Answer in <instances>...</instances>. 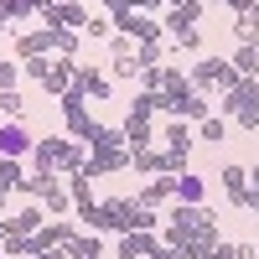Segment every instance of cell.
<instances>
[{
    "label": "cell",
    "instance_id": "44dd1931",
    "mask_svg": "<svg viewBox=\"0 0 259 259\" xmlns=\"http://www.w3.org/2000/svg\"><path fill=\"white\" fill-rule=\"evenodd\" d=\"M233 73H239V78H259V52L254 47H233Z\"/></svg>",
    "mask_w": 259,
    "mask_h": 259
},
{
    "label": "cell",
    "instance_id": "6da1fadb",
    "mask_svg": "<svg viewBox=\"0 0 259 259\" xmlns=\"http://www.w3.org/2000/svg\"><path fill=\"white\" fill-rule=\"evenodd\" d=\"M161 244L182 249L187 259H202L212 244H218V218H212L207 207H187V202H177V207L166 212V223H161Z\"/></svg>",
    "mask_w": 259,
    "mask_h": 259
},
{
    "label": "cell",
    "instance_id": "52a82bcc",
    "mask_svg": "<svg viewBox=\"0 0 259 259\" xmlns=\"http://www.w3.org/2000/svg\"><path fill=\"white\" fill-rule=\"evenodd\" d=\"M41 26H68V31H83V26H89V11H83L78 0H52V6L41 11Z\"/></svg>",
    "mask_w": 259,
    "mask_h": 259
},
{
    "label": "cell",
    "instance_id": "7402d4cb",
    "mask_svg": "<svg viewBox=\"0 0 259 259\" xmlns=\"http://www.w3.org/2000/svg\"><path fill=\"white\" fill-rule=\"evenodd\" d=\"M68 197H73V207L94 202V177H89V171H73V177H68Z\"/></svg>",
    "mask_w": 259,
    "mask_h": 259
},
{
    "label": "cell",
    "instance_id": "e0dca14e",
    "mask_svg": "<svg viewBox=\"0 0 259 259\" xmlns=\"http://www.w3.org/2000/svg\"><path fill=\"white\" fill-rule=\"evenodd\" d=\"M78 47H83V31H68V26H52V52L78 62Z\"/></svg>",
    "mask_w": 259,
    "mask_h": 259
},
{
    "label": "cell",
    "instance_id": "cb8c5ba5",
    "mask_svg": "<svg viewBox=\"0 0 259 259\" xmlns=\"http://www.w3.org/2000/svg\"><path fill=\"white\" fill-rule=\"evenodd\" d=\"M0 254H6V259H36V244H31V239H21V233H6Z\"/></svg>",
    "mask_w": 259,
    "mask_h": 259
},
{
    "label": "cell",
    "instance_id": "74e56055",
    "mask_svg": "<svg viewBox=\"0 0 259 259\" xmlns=\"http://www.w3.org/2000/svg\"><path fill=\"white\" fill-rule=\"evenodd\" d=\"M233 249H239V259H259V249H254V244H233Z\"/></svg>",
    "mask_w": 259,
    "mask_h": 259
},
{
    "label": "cell",
    "instance_id": "2e32d148",
    "mask_svg": "<svg viewBox=\"0 0 259 259\" xmlns=\"http://www.w3.org/2000/svg\"><path fill=\"white\" fill-rule=\"evenodd\" d=\"M202 197H207V182H202V177H192V171H182V177H177V202L202 207Z\"/></svg>",
    "mask_w": 259,
    "mask_h": 259
},
{
    "label": "cell",
    "instance_id": "8d00e7d4",
    "mask_svg": "<svg viewBox=\"0 0 259 259\" xmlns=\"http://www.w3.org/2000/svg\"><path fill=\"white\" fill-rule=\"evenodd\" d=\"M130 6H135V11L145 16V11H166V0H130Z\"/></svg>",
    "mask_w": 259,
    "mask_h": 259
},
{
    "label": "cell",
    "instance_id": "f35d334b",
    "mask_svg": "<svg viewBox=\"0 0 259 259\" xmlns=\"http://www.w3.org/2000/svg\"><path fill=\"white\" fill-rule=\"evenodd\" d=\"M36 259H68V249H41Z\"/></svg>",
    "mask_w": 259,
    "mask_h": 259
},
{
    "label": "cell",
    "instance_id": "8992f818",
    "mask_svg": "<svg viewBox=\"0 0 259 259\" xmlns=\"http://www.w3.org/2000/svg\"><path fill=\"white\" fill-rule=\"evenodd\" d=\"M73 94H83L89 104L114 99V94H109V73H99V68H89V62H78V68H73Z\"/></svg>",
    "mask_w": 259,
    "mask_h": 259
},
{
    "label": "cell",
    "instance_id": "f546056e",
    "mask_svg": "<svg viewBox=\"0 0 259 259\" xmlns=\"http://www.w3.org/2000/svg\"><path fill=\"white\" fill-rule=\"evenodd\" d=\"M171 36H177V52H197V47H202V31H197V26H187V31H171Z\"/></svg>",
    "mask_w": 259,
    "mask_h": 259
},
{
    "label": "cell",
    "instance_id": "b9f144b4",
    "mask_svg": "<svg viewBox=\"0 0 259 259\" xmlns=\"http://www.w3.org/2000/svg\"><path fill=\"white\" fill-rule=\"evenodd\" d=\"M47 6H52V0H41V11H47Z\"/></svg>",
    "mask_w": 259,
    "mask_h": 259
},
{
    "label": "cell",
    "instance_id": "4316f807",
    "mask_svg": "<svg viewBox=\"0 0 259 259\" xmlns=\"http://www.w3.org/2000/svg\"><path fill=\"white\" fill-rule=\"evenodd\" d=\"M52 62H57V57H31V62H21V73H26L31 83H41V78L52 73Z\"/></svg>",
    "mask_w": 259,
    "mask_h": 259
},
{
    "label": "cell",
    "instance_id": "ee69618b",
    "mask_svg": "<svg viewBox=\"0 0 259 259\" xmlns=\"http://www.w3.org/2000/svg\"><path fill=\"white\" fill-rule=\"evenodd\" d=\"M0 259H6V254H0Z\"/></svg>",
    "mask_w": 259,
    "mask_h": 259
},
{
    "label": "cell",
    "instance_id": "3957f363",
    "mask_svg": "<svg viewBox=\"0 0 259 259\" xmlns=\"http://www.w3.org/2000/svg\"><path fill=\"white\" fill-rule=\"evenodd\" d=\"M89 228H94V233H130V228H135V197H109V202H94Z\"/></svg>",
    "mask_w": 259,
    "mask_h": 259
},
{
    "label": "cell",
    "instance_id": "ffe728a7",
    "mask_svg": "<svg viewBox=\"0 0 259 259\" xmlns=\"http://www.w3.org/2000/svg\"><path fill=\"white\" fill-rule=\"evenodd\" d=\"M68 259H104V239L99 233H78L68 244Z\"/></svg>",
    "mask_w": 259,
    "mask_h": 259
},
{
    "label": "cell",
    "instance_id": "836d02e7",
    "mask_svg": "<svg viewBox=\"0 0 259 259\" xmlns=\"http://www.w3.org/2000/svg\"><path fill=\"white\" fill-rule=\"evenodd\" d=\"M140 94H161V68H140Z\"/></svg>",
    "mask_w": 259,
    "mask_h": 259
},
{
    "label": "cell",
    "instance_id": "60d3db41",
    "mask_svg": "<svg viewBox=\"0 0 259 259\" xmlns=\"http://www.w3.org/2000/svg\"><path fill=\"white\" fill-rule=\"evenodd\" d=\"M99 6H104V11H119V6H124V0H99Z\"/></svg>",
    "mask_w": 259,
    "mask_h": 259
},
{
    "label": "cell",
    "instance_id": "d6a6232c",
    "mask_svg": "<svg viewBox=\"0 0 259 259\" xmlns=\"http://www.w3.org/2000/svg\"><path fill=\"white\" fill-rule=\"evenodd\" d=\"M83 36H89V41H104V36H109V21H104V16H89V26H83Z\"/></svg>",
    "mask_w": 259,
    "mask_h": 259
},
{
    "label": "cell",
    "instance_id": "484cf974",
    "mask_svg": "<svg viewBox=\"0 0 259 259\" xmlns=\"http://www.w3.org/2000/svg\"><path fill=\"white\" fill-rule=\"evenodd\" d=\"M161 31H166V26H161L156 16H140V21H135V31H130V36H140V47H145V41H161Z\"/></svg>",
    "mask_w": 259,
    "mask_h": 259
},
{
    "label": "cell",
    "instance_id": "d4e9b609",
    "mask_svg": "<svg viewBox=\"0 0 259 259\" xmlns=\"http://www.w3.org/2000/svg\"><path fill=\"white\" fill-rule=\"evenodd\" d=\"M254 36H259V11L233 21V41H239V47H254Z\"/></svg>",
    "mask_w": 259,
    "mask_h": 259
},
{
    "label": "cell",
    "instance_id": "f1b7e54d",
    "mask_svg": "<svg viewBox=\"0 0 259 259\" xmlns=\"http://www.w3.org/2000/svg\"><path fill=\"white\" fill-rule=\"evenodd\" d=\"M135 57H140V68H161V57H166V47H161V41H145V47H140Z\"/></svg>",
    "mask_w": 259,
    "mask_h": 259
},
{
    "label": "cell",
    "instance_id": "7a4b0ae2",
    "mask_svg": "<svg viewBox=\"0 0 259 259\" xmlns=\"http://www.w3.org/2000/svg\"><path fill=\"white\" fill-rule=\"evenodd\" d=\"M83 161H89V156H83V145L78 140H36L31 145V171H47V177H57V171H68V177H73V171H83Z\"/></svg>",
    "mask_w": 259,
    "mask_h": 259
},
{
    "label": "cell",
    "instance_id": "30bf717a",
    "mask_svg": "<svg viewBox=\"0 0 259 259\" xmlns=\"http://www.w3.org/2000/svg\"><path fill=\"white\" fill-rule=\"evenodd\" d=\"M156 244H161V233H119L114 259H150V254H156Z\"/></svg>",
    "mask_w": 259,
    "mask_h": 259
},
{
    "label": "cell",
    "instance_id": "7c38bea8",
    "mask_svg": "<svg viewBox=\"0 0 259 259\" xmlns=\"http://www.w3.org/2000/svg\"><path fill=\"white\" fill-rule=\"evenodd\" d=\"M124 145L130 150H150V145H156V130H150V119H135V114H124Z\"/></svg>",
    "mask_w": 259,
    "mask_h": 259
},
{
    "label": "cell",
    "instance_id": "d590c367",
    "mask_svg": "<svg viewBox=\"0 0 259 259\" xmlns=\"http://www.w3.org/2000/svg\"><path fill=\"white\" fill-rule=\"evenodd\" d=\"M150 259H187L182 249H171V244H156V254H150Z\"/></svg>",
    "mask_w": 259,
    "mask_h": 259
},
{
    "label": "cell",
    "instance_id": "7bdbcfd3",
    "mask_svg": "<svg viewBox=\"0 0 259 259\" xmlns=\"http://www.w3.org/2000/svg\"><path fill=\"white\" fill-rule=\"evenodd\" d=\"M254 52H259V36H254Z\"/></svg>",
    "mask_w": 259,
    "mask_h": 259
},
{
    "label": "cell",
    "instance_id": "ba28073f",
    "mask_svg": "<svg viewBox=\"0 0 259 259\" xmlns=\"http://www.w3.org/2000/svg\"><path fill=\"white\" fill-rule=\"evenodd\" d=\"M73 239H78V223H73V218H47V228H41V233H31L36 254H41V249H68Z\"/></svg>",
    "mask_w": 259,
    "mask_h": 259
},
{
    "label": "cell",
    "instance_id": "8fae6325",
    "mask_svg": "<svg viewBox=\"0 0 259 259\" xmlns=\"http://www.w3.org/2000/svg\"><path fill=\"white\" fill-rule=\"evenodd\" d=\"M16 52H21V62H31V57H47V52H52V26L21 31V36H16Z\"/></svg>",
    "mask_w": 259,
    "mask_h": 259
},
{
    "label": "cell",
    "instance_id": "9c48e42d",
    "mask_svg": "<svg viewBox=\"0 0 259 259\" xmlns=\"http://www.w3.org/2000/svg\"><path fill=\"white\" fill-rule=\"evenodd\" d=\"M156 135H161V150H171V156H192V140H197V130H192L187 119H166Z\"/></svg>",
    "mask_w": 259,
    "mask_h": 259
},
{
    "label": "cell",
    "instance_id": "83f0119b",
    "mask_svg": "<svg viewBox=\"0 0 259 259\" xmlns=\"http://www.w3.org/2000/svg\"><path fill=\"white\" fill-rule=\"evenodd\" d=\"M21 109H26V99H21L16 89H11V94H0V119H21Z\"/></svg>",
    "mask_w": 259,
    "mask_h": 259
},
{
    "label": "cell",
    "instance_id": "e575fe53",
    "mask_svg": "<svg viewBox=\"0 0 259 259\" xmlns=\"http://www.w3.org/2000/svg\"><path fill=\"white\" fill-rule=\"evenodd\" d=\"M233 207H239V212H254V218H259V187L249 182V192H244V197L233 202Z\"/></svg>",
    "mask_w": 259,
    "mask_h": 259
},
{
    "label": "cell",
    "instance_id": "277c9868",
    "mask_svg": "<svg viewBox=\"0 0 259 259\" xmlns=\"http://www.w3.org/2000/svg\"><path fill=\"white\" fill-rule=\"evenodd\" d=\"M187 78H192V89H197V94H228L233 83H239V73H233L228 57H202Z\"/></svg>",
    "mask_w": 259,
    "mask_h": 259
},
{
    "label": "cell",
    "instance_id": "d6986e66",
    "mask_svg": "<svg viewBox=\"0 0 259 259\" xmlns=\"http://www.w3.org/2000/svg\"><path fill=\"white\" fill-rule=\"evenodd\" d=\"M197 140H202V145H212V150H218V145L228 140V119H223V114H207V119L197 124Z\"/></svg>",
    "mask_w": 259,
    "mask_h": 259
},
{
    "label": "cell",
    "instance_id": "5bb4252c",
    "mask_svg": "<svg viewBox=\"0 0 259 259\" xmlns=\"http://www.w3.org/2000/svg\"><path fill=\"white\" fill-rule=\"evenodd\" d=\"M47 228V207H21L16 218H11V233H21V239H31V233Z\"/></svg>",
    "mask_w": 259,
    "mask_h": 259
},
{
    "label": "cell",
    "instance_id": "1f68e13d",
    "mask_svg": "<svg viewBox=\"0 0 259 259\" xmlns=\"http://www.w3.org/2000/svg\"><path fill=\"white\" fill-rule=\"evenodd\" d=\"M16 83H21V68L16 62H0V94H11Z\"/></svg>",
    "mask_w": 259,
    "mask_h": 259
},
{
    "label": "cell",
    "instance_id": "ac0fdd59",
    "mask_svg": "<svg viewBox=\"0 0 259 259\" xmlns=\"http://www.w3.org/2000/svg\"><path fill=\"white\" fill-rule=\"evenodd\" d=\"M166 197H177V177H156V182H145V192H140V202L145 207H156V202H166Z\"/></svg>",
    "mask_w": 259,
    "mask_h": 259
},
{
    "label": "cell",
    "instance_id": "ab89813d",
    "mask_svg": "<svg viewBox=\"0 0 259 259\" xmlns=\"http://www.w3.org/2000/svg\"><path fill=\"white\" fill-rule=\"evenodd\" d=\"M6 233H11V218H6V212H0V244H6Z\"/></svg>",
    "mask_w": 259,
    "mask_h": 259
},
{
    "label": "cell",
    "instance_id": "9a60e30c",
    "mask_svg": "<svg viewBox=\"0 0 259 259\" xmlns=\"http://www.w3.org/2000/svg\"><path fill=\"white\" fill-rule=\"evenodd\" d=\"M218 182H223V192H228V202H239L244 192H249V166H233V161H228V166L218 171Z\"/></svg>",
    "mask_w": 259,
    "mask_h": 259
},
{
    "label": "cell",
    "instance_id": "4fadbf2b",
    "mask_svg": "<svg viewBox=\"0 0 259 259\" xmlns=\"http://www.w3.org/2000/svg\"><path fill=\"white\" fill-rule=\"evenodd\" d=\"M130 171H140V177H166V150H130Z\"/></svg>",
    "mask_w": 259,
    "mask_h": 259
},
{
    "label": "cell",
    "instance_id": "5b68a950",
    "mask_svg": "<svg viewBox=\"0 0 259 259\" xmlns=\"http://www.w3.org/2000/svg\"><path fill=\"white\" fill-rule=\"evenodd\" d=\"M31 145H36V135H31L21 119H0V156H6V161L31 156Z\"/></svg>",
    "mask_w": 259,
    "mask_h": 259
},
{
    "label": "cell",
    "instance_id": "4dcf8cb0",
    "mask_svg": "<svg viewBox=\"0 0 259 259\" xmlns=\"http://www.w3.org/2000/svg\"><path fill=\"white\" fill-rule=\"evenodd\" d=\"M156 109H161V104H156V94H140L135 104H130V114H135V119H150Z\"/></svg>",
    "mask_w": 259,
    "mask_h": 259
},
{
    "label": "cell",
    "instance_id": "603a6c76",
    "mask_svg": "<svg viewBox=\"0 0 259 259\" xmlns=\"http://www.w3.org/2000/svg\"><path fill=\"white\" fill-rule=\"evenodd\" d=\"M114 62H109V73L114 78H140V57H135V47H130V52H109Z\"/></svg>",
    "mask_w": 259,
    "mask_h": 259
}]
</instances>
